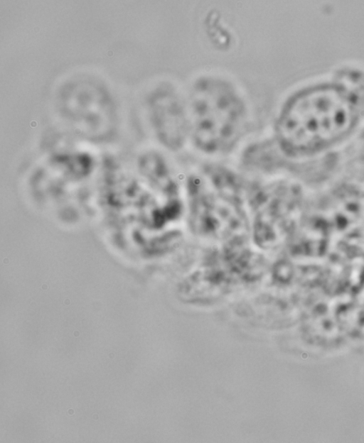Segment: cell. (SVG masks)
<instances>
[{"instance_id":"1","label":"cell","mask_w":364,"mask_h":443,"mask_svg":"<svg viewBox=\"0 0 364 443\" xmlns=\"http://www.w3.org/2000/svg\"><path fill=\"white\" fill-rule=\"evenodd\" d=\"M186 97L189 140L200 152L219 155L232 149L247 120V106L230 80L203 75L192 83Z\"/></svg>"},{"instance_id":"2","label":"cell","mask_w":364,"mask_h":443,"mask_svg":"<svg viewBox=\"0 0 364 443\" xmlns=\"http://www.w3.org/2000/svg\"><path fill=\"white\" fill-rule=\"evenodd\" d=\"M363 227L364 191L341 176L318 193L311 192L296 234L325 248Z\"/></svg>"},{"instance_id":"3","label":"cell","mask_w":364,"mask_h":443,"mask_svg":"<svg viewBox=\"0 0 364 443\" xmlns=\"http://www.w3.org/2000/svg\"><path fill=\"white\" fill-rule=\"evenodd\" d=\"M311 192L301 182L284 176L274 177L254 192L249 212L256 244L270 248L291 241Z\"/></svg>"},{"instance_id":"4","label":"cell","mask_w":364,"mask_h":443,"mask_svg":"<svg viewBox=\"0 0 364 443\" xmlns=\"http://www.w3.org/2000/svg\"><path fill=\"white\" fill-rule=\"evenodd\" d=\"M148 120L154 136L166 148L181 149L189 139L186 97L170 82L157 85L146 102Z\"/></svg>"},{"instance_id":"5","label":"cell","mask_w":364,"mask_h":443,"mask_svg":"<svg viewBox=\"0 0 364 443\" xmlns=\"http://www.w3.org/2000/svg\"><path fill=\"white\" fill-rule=\"evenodd\" d=\"M363 229H364V227H363Z\"/></svg>"}]
</instances>
